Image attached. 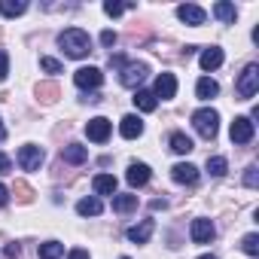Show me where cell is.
Returning <instances> with one entry per match:
<instances>
[{"label": "cell", "instance_id": "1", "mask_svg": "<svg viewBox=\"0 0 259 259\" xmlns=\"http://www.w3.org/2000/svg\"><path fill=\"white\" fill-rule=\"evenodd\" d=\"M58 46L64 49L67 58H85L92 52V37L82 28H67L58 34Z\"/></svg>", "mask_w": 259, "mask_h": 259}, {"label": "cell", "instance_id": "2", "mask_svg": "<svg viewBox=\"0 0 259 259\" xmlns=\"http://www.w3.org/2000/svg\"><path fill=\"white\" fill-rule=\"evenodd\" d=\"M192 125H195V132L204 138V141H213L217 132H220V113L213 107H201L192 113Z\"/></svg>", "mask_w": 259, "mask_h": 259}, {"label": "cell", "instance_id": "3", "mask_svg": "<svg viewBox=\"0 0 259 259\" xmlns=\"http://www.w3.org/2000/svg\"><path fill=\"white\" fill-rule=\"evenodd\" d=\"M235 92H238L241 101H250V98L259 92V64H247V67L241 70V76H238V82H235Z\"/></svg>", "mask_w": 259, "mask_h": 259}, {"label": "cell", "instance_id": "4", "mask_svg": "<svg viewBox=\"0 0 259 259\" xmlns=\"http://www.w3.org/2000/svg\"><path fill=\"white\" fill-rule=\"evenodd\" d=\"M147 73H150V67H147L144 61H125V64L119 67V82H122L125 89H138V85L147 79Z\"/></svg>", "mask_w": 259, "mask_h": 259}, {"label": "cell", "instance_id": "5", "mask_svg": "<svg viewBox=\"0 0 259 259\" xmlns=\"http://www.w3.org/2000/svg\"><path fill=\"white\" fill-rule=\"evenodd\" d=\"M253 135H256V122H253L250 116H235V122H232V128H229L232 144H250Z\"/></svg>", "mask_w": 259, "mask_h": 259}, {"label": "cell", "instance_id": "6", "mask_svg": "<svg viewBox=\"0 0 259 259\" xmlns=\"http://www.w3.org/2000/svg\"><path fill=\"white\" fill-rule=\"evenodd\" d=\"M110 132H113V125H110V119H104V116H95V119H89V125H85V135H89L92 144H107V141H110Z\"/></svg>", "mask_w": 259, "mask_h": 259}, {"label": "cell", "instance_id": "7", "mask_svg": "<svg viewBox=\"0 0 259 259\" xmlns=\"http://www.w3.org/2000/svg\"><path fill=\"white\" fill-rule=\"evenodd\" d=\"M19 165H22V171H37L43 165V150L34 147V144H25L19 150Z\"/></svg>", "mask_w": 259, "mask_h": 259}, {"label": "cell", "instance_id": "8", "mask_svg": "<svg viewBox=\"0 0 259 259\" xmlns=\"http://www.w3.org/2000/svg\"><path fill=\"white\" fill-rule=\"evenodd\" d=\"M73 82H76L79 89H98V85L104 82V73L89 64V67H79V70L73 73Z\"/></svg>", "mask_w": 259, "mask_h": 259}, {"label": "cell", "instance_id": "9", "mask_svg": "<svg viewBox=\"0 0 259 259\" xmlns=\"http://www.w3.org/2000/svg\"><path fill=\"white\" fill-rule=\"evenodd\" d=\"M189 235H192V241H195V244H210V241H213V235H217V229H213V223H210V220L198 217V220H192Z\"/></svg>", "mask_w": 259, "mask_h": 259}, {"label": "cell", "instance_id": "10", "mask_svg": "<svg viewBox=\"0 0 259 259\" xmlns=\"http://www.w3.org/2000/svg\"><path fill=\"white\" fill-rule=\"evenodd\" d=\"M177 19H180L183 25H192V28H198V25H204L207 13H204L201 7H195V4H183V7H177Z\"/></svg>", "mask_w": 259, "mask_h": 259}, {"label": "cell", "instance_id": "11", "mask_svg": "<svg viewBox=\"0 0 259 259\" xmlns=\"http://www.w3.org/2000/svg\"><path fill=\"white\" fill-rule=\"evenodd\" d=\"M153 95H156V101H159V98H162V101H171V98L177 95V76H174V73H159Z\"/></svg>", "mask_w": 259, "mask_h": 259}, {"label": "cell", "instance_id": "12", "mask_svg": "<svg viewBox=\"0 0 259 259\" xmlns=\"http://www.w3.org/2000/svg\"><path fill=\"white\" fill-rule=\"evenodd\" d=\"M171 177H174V183H180V186H195V183H198V168L189 165V162H180V165L171 168Z\"/></svg>", "mask_w": 259, "mask_h": 259}, {"label": "cell", "instance_id": "13", "mask_svg": "<svg viewBox=\"0 0 259 259\" xmlns=\"http://www.w3.org/2000/svg\"><path fill=\"white\" fill-rule=\"evenodd\" d=\"M119 135H122L125 141H138V138L144 135V122H141V116L128 113V116L119 122Z\"/></svg>", "mask_w": 259, "mask_h": 259}, {"label": "cell", "instance_id": "14", "mask_svg": "<svg viewBox=\"0 0 259 259\" xmlns=\"http://www.w3.org/2000/svg\"><path fill=\"white\" fill-rule=\"evenodd\" d=\"M150 177H153V171H150V165H144V162L128 165V171H125V180L132 183V186H147Z\"/></svg>", "mask_w": 259, "mask_h": 259}, {"label": "cell", "instance_id": "15", "mask_svg": "<svg viewBox=\"0 0 259 259\" xmlns=\"http://www.w3.org/2000/svg\"><path fill=\"white\" fill-rule=\"evenodd\" d=\"M153 232H156V223L153 220H144V223H138V226L128 229V241H132V244H147L153 238Z\"/></svg>", "mask_w": 259, "mask_h": 259}, {"label": "cell", "instance_id": "16", "mask_svg": "<svg viewBox=\"0 0 259 259\" xmlns=\"http://www.w3.org/2000/svg\"><path fill=\"white\" fill-rule=\"evenodd\" d=\"M198 64H201V70H217V67L223 64V49H220V46L204 49V52H201V58H198Z\"/></svg>", "mask_w": 259, "mask_h": 259}, {"label": "cell", "instance_id": "17", "mask_svg": "<svg viewBox=\"0 0 259 259\" xmlns=\"http://www.w3.org/2000/svg\"><path fill=\"white\" fill-rule=\"evenodd\" d=\"M92 189H95V195H116V177L113 174H98L92 180Z\"/></svg>", "mask_w": 259, "mask_h": 259}, {"label": "cell", "instance_id": "18", "mask_svg": "<svg viewBox=\"0 0 259 259\" xmlns=\"http://www.w3.org/2000/svg\"><path fill=\"white\" fill-rule=\"evenodd\" d=\"M61 159H64L67 165H82V162L89 159V150H85V147H79V144H67V147H64V153H61Z\"/></svg>", "mask_w": 259, "mask_h": 259}, {"label": "cell", "instance_id": "19", "mask_svg": "<svg viewBox=\"0 0 259 259\" xmlns=\"http://www.w3.org/2000/svg\"><path fill=\"white\" fill-rule=\"evenodd\" d=\"M213 16L220 22H226V25H235L238 10H235V4H229V0H220V4H213Z\"/></svg>", "mask_w": 259, "mask_h": 259}, {"label": "cell", "instance_id": "20", "mask_svg": "<svg viewBox=\"0 0 259 259\" xmlns=\"http://www.w3.org/2000/svg\"><path fill=\"white\" fill-rule=\"evenodd\" d=\"M195 95H198L201 101H210V98H217V95H220V85H217V79H210V76H201V79H198V85H195Z\"/></svg>", "mask_w": 259, "mask_h": 259}, {"label": "cell", "instance_id": "21", "mask_svg": "<svg viewBox=\"0 0 259 259\" xmlns=\"http://www.w3.org/2000/svg\"><path fill=\"white\" fill-rule=\"evenodd\" d=\"M135 107H138V110H144V113H153V110L159 107V101H156V95H153V92L138 89V92H135Z\"/></svg>", "mask_w": 259, "mask_h": 259}, {"label": "cell", "instance_id": "22", "mask_svg": "<svg viewBox=\"0 0 259 259\" xmlns=\"http://www.w3.org/2000/svg\"><path fill=\"white\" fill-rule=\"evenodd\" d=\"M168 144H171V150H174V153H177V156H189V153H192V150H195V147H192V138H186V135H183V132H174V135H171V141H168Z\"/></svg>", "mask_w": 259, "mask_h": 259}, {"label": "cell", "instance_id": "23", "mask_svg": "<svg viewBox=\"0 0 259 259\" xmlns=\"http://www.w3.org/2000/svg\"><path fill=\"white\" fill-rule=\"evenodd\" d=\"M135 207H138V195H132V192L113 195V210H116V213H132Z\"/></svg>", "mask_w": 259, "mask_h": 259}, {"label": "cell", "instance_id": "24", "mask_svg": "<svg viewBox=\"0 0 259 259\" xmlns=\"http://www.w3.org/2000/svg\"><path fill=\"white\" fill-rule=\"evenodd\" d=\"M101 210H104V204H101L98 198H79V201H76V213H79V217H98Z\"/></svg>", "mask_w": 259, "mask_h": 259}, {"label": "cell", "instance_id": "25", "mask_svg": "<svg viewBox=\"0 0 259 259\" xmlns=\"http://www.w3.org/2000/svg\"><path fill=\"white\" fill-rule=\"evenodd\" d=\"M25 10H28L25 0H0V13H4L7 19H16V16H22Z\"/></svg>", "mask_w": 259, "mask_h": 259}, {"label": "cell", "instance_id": "26", "mask_svg": "<svg viewBox=\"0 0 259 259\" xmlns=\"http://www.w3.org/2000/svg\"><path fill=\"white\" fill-rule=\"evenodd\" d=\"M64 256V244L61 241H46L40 244V259H61Z\"/></svg>", "mask_w": 259, "mask_h": 259}, {"label": "cell", "instance_id": "27", "mask_svg": "<svg viewBox=\"0 0 259 259\" xmlns=\"http://www.w3.org/2000/svg\"><path fill=\"white\" fill-rule=\"evenodd\" d=\"M207 171H210L213 177H223V174L229 171V162H226L223 156H210V159H207Z\"/></svg>", "mask_w": 259, "mask_h": 259}, {"label": "cell", "instance_id": "28", "mask_svg": "<svg viewBox=\"0 0 259 259\" xmlns=\"http://www.w3.org/2000/svg\"><path fill=\"white\" fill-rule=\"evenodd\" d=\"M241 250H244L247 256H259V235H256V232L244 235V241H241Z\"/></svg>", "mask_w": 259, "mask_h": 259}, {"label": "cell", "instance_id": "29", "mask_svg": "<svg viewBox=\"0 0 259 259\" xmlns=\"http://www.w3.org/2000/svg\"><path fill=\"white\" fill-rule=\"evenodd\" d=\"M125 10H132V4L125 7V4H113V0H107V4H104V13H107V16H113V19H116V16H122Z\"/></svg>", "mask_w": 259, "mask_h": 259}, {"label": "cell", "instance_id": "30", "mask_svg": "<svg viewBox=\"0 0 259 259\" xmlns=\"http://www.w3.org/2000/svg\"><path fill=\"white\" fill-rule=\"evenodd\" d=\"M40 67H43L46 73H61V70H64L61 61H55V58H40Z\"/></svg>", "mask_w": 259, "mask_h": 259}, {"label": "cell", "instance_id": "31", "mask_svg": "<svg viewBox=\"0 0 259 259\" xmlns=\"http://www.w3.org/2000/svg\"><path fill=\"white\" fill-rule=\"evenodd\" d=\"M244 183H247L250 189H256V186H259V174H256V165H250V168L244 171Z\"/></svg>", "mask_w": 259, "mask_h": 259}, {"label": "cell", "instance_id": "32", "mask_svg": "<svg viewBox=\"0 0 259 259\" xmlns=\"http://www.w3.org/2000/svg\"><path fill=\"white\" fill-rule=\"evenodd\" d=\"M7 73H10V55H7L4 49H0V82L7 79Z\"/></svg>", "mask_w": 259, "mask_h": 259}, {"label": "cell", "instance_id": "33", "mask_svg": "<svg viewBox=\"0 0 259 259\" xmlns=\"http://www.w3.org/2000/svg\"><path fill=\"white\" fill-rule=\"evenodd\" d=\"M101 43H104L107 49H110V46H116V31H104V34H101Z\"/></svg>", "mask_w": 259, "mask_h": 259}, {"label": "cell", "instance_id": "34", "mask_svg": "<svg viewBox=\"0 0 259 259\" xmlns=\"http://www.w3.org/2000/svg\"><path fill=\"white\" fill-rule=\"evenodd\" d=\"M10 168H13L10 156H4V153H0V174H10Z\"/></svg>", "mask_w": 259, "mask_h": 259}, {"label": "cell", "instance_id": "35", "mask_svg": "<svg viewBox=\"0 0 259 259\" xmlns=\"http://www.w3.org/2000/svg\"><path fill=\"white\" fill-rule=\"evenodd\" d=\"M40 95H46V101H52V98L58 95V89H55V85H40Z\"/></svg>", "mask_w": 259, "mask_h": 259}, {"label": "cell", "instance_id": "36", "mask_svg": "<svg viewBox=\"0 0 259 259\" xmlns=\"http://www.w3.org/2000/svg\"><path fill=\"white\" fill-rule=\"evenodd\" d=\"M67 259H92V256H89V250L76 247V250H70V256H67Z\"/></svg>", "mask_w": 259, "mask_h": 259}, {"label": "cell", "instance_id": "37", "mask_svg": "<svg viewBox=\"0 0 259 259\" xmlns=\"http://www.w3.org/2000/svg\"><path fill=\"white\" fill-rule=\"evenodd\" d=\"M4 253H7V259H16V256H19V244H7Z\"/></svg>", "mask_w": 259, "mask_h": 259}, {"label": "cell", "instance_id": "38", "mask_svg": "<svg viewBox=\"0 0 259 259\" xmlns=\"http://www.w3.org/2000/svg\"><path fill=\"white\" fill-rule=\"evenodd\" d=\"M7 201H10V189H7V186H4V183H0V207H4V204H7Z\"/></svg>", "mask_w": 259, "mask_h": 259}, {"label": "cell", "instance_id": "39", "mask_svg": "<svg viewBox=\"0 0 259 259\" xmlns=\"http://www.w3.org/2000/svg\"><path fill=\"white\" fill-rule=\"evenodd\" d=\"M0 141H7V128H4V122H0Z\"/></svg>", "mask_w": 259, "mask_h": 259}, {"label": "cell", "instance_id": "40", "mask_svg": "<svg viewBox=\"0 0 259 259\" xmlns=\"http://www.w3.org/2000/svg\"><path fill=\"white\" fill-rule=\"evenodd\" d=\"M198 259H217V256H207V253H204V256H198Z\"/></svg>", "mask_w": 259, "mask_h": 259}, {"label": "cell", "instance_id": "41", "mask_svg": "<svg viewBox=\"0 0 259 259\" xmlns=\"http://www.w3.org/2000/svg\"><path fill=\"white\" fill-rule=\"evenodd\" d=\"M122 259H128V256H122Z\"/></svg>", "mask_w": 259, "mask_h": 259}]
</instances>
